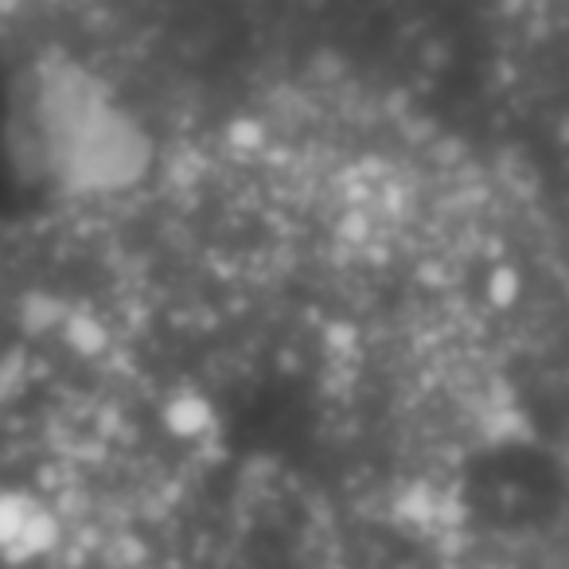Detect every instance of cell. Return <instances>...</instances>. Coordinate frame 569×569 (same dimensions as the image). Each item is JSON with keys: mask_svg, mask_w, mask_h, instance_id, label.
Here are the masks:
<instances>
[{"mask_svg": "<svg viewBox=\"0 0 569 569\" xmlns=\"http://www.w3.org/2000/svg\"><path fill=\"white\" fill-rule=\"evenodd\" d=\"M9 141L36 180L63 191L121 188L144 164L137 121L67 67H40L12 94Z\"/></svg>", "mask_w": 569, "mask_h": 569, "instance_id": "cell-1", "label": "cell"}]
</instances>
